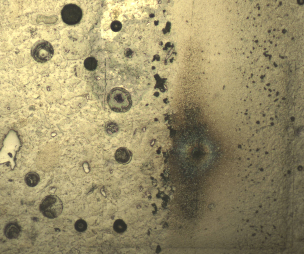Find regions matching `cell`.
Returning <instances> with one entry per match:
<instances>
[{"mask_svg":"<svg viewBox=\"0 0 304 254\" xmlns=\"http://www.w3.org/2000/svg\"><path fill=\"white\" fill-rule=\"evenodd\" d=\"M107 101L110 109L117 112H127L132 105L130 94L122 88H115L112 89L107 95Z\"/></svg>","mask_w":304,"mask_h":254,"instance_id":"obj_1","label":"cell"},{"mask_svg":"<svg viewBox=\"0 0 304 254\" xmlns=\"http://www.w3.org/2000/svg\"><path fill=\"white\" fill-rule=\"evenodd\" d=\"M63 207L60 199L57 196L50 195L45 197L41 201L39 210L45 217L53 219L61 214Z\"/></svg>","mask_w":304,"mask_h":254,"instance_id":"obj_2","label":"cell"},{"mask_svg":"<svg viewBox=\"0 0 304 254\" xmlns=\"http://www.w3.org/2000/svg\"><path fill=\"white\" fill-rule=\"evenodd\" d=\"M54 53L52 45L48 42L39 40L36 42L31 50V54L34 59L39 63H44L50 60Z\"/></svg>","mask_w":304,"mask_h":254,"instance_id":"obj_3","label":"cell"},{"mask_svg":"<svg viewBox=\"0 0 304 254\" xmlns=\"http://www.w3.org/2000/svg\"><path fill=\"white\" fill-rule=\"evenodd\" d=\"M82 14L81 8L73 4L65 5L61 11L63 21L69 25H74L78 23L82 19Z\"/></svg>","mask_w":304,"mask_h":254,"instance_id":"obj_4","label":"cell"},{"mask_svg":"<svg viewBox=\"0 0 304 254\" xmlns=\"http://www.w3.org/2000/svg\"><path fill=\"white\" fill-rule=\"evenodd\" d=\"M20 231V227L18 224L11 223L5 226L4 233L8 239H15L18 236Z\"/></svg>","mask_w":304,"mask_h":254,"instance_id":"obj_5","label":"cell"},{"mask_svg":"<svg viewBox=\"0 0 304 254\" xmlns=\"http://www.w3.org/2000/svg\"><path fill=\"white\" fill-rule=\"evenodd\" d=\"M130 154L125 148L120 147L118 149L115 154V160L119 163H124L128 162L130 158Z\"/></svg>","mask_w":304,"mask_h":254,"instance_id":"obj_6","label":"cell"},{"mask_svg":"<svg viewBox=\"0 0 304 254\" xmlns=\"http://www.w3.org/2000/svg\"><path fill=\"white\" fill-rule=\"evenodd\" d=\"M39 180V175L34 172H30L27 173L25 178V181L26 184L31 187L36 186Z\"/></svg>","mask_w":304,"mask_h":254,"instance_id":"obj_7","label":"cell"},{"mask_svg":"<svg viewBox=\"0 0 304 254\" xmlns=\"http://www.w3.org/2000/svg\"><path fill=\"white\" fill-rule=\"evenodd\" d=\"M84 65L87 69L89 71H94L96 68L97 61L94 58L89 57L85 59Z\"/></svg>","mask_w":304,"mask_h":254,"instance_id":"obj_8","label":"cell"},{"mask_svg":"<svg viewBox=\"0 0 304 254\" xmlns=\"http://www.w3.org/2000/svg\"><path fill=\"white\" fill-rule=\"evenodd\" d=\"M113 228L116 232L120 233L125 231L126 228V226L122 220L117 219L114 223Z\"/></svg>","mask_w":304,"mask_h":254,"instance_id":"obj_9","label":"cell"},{"mask_svg":"<svg viewBox=\"0 0 304 254\" xmlns=\"http://www.w3.org/2000/svg\"><path fill=\"white\" fill-rule=\"evenodd\" d=\"M75 228L78 232H83L87 229V224L84 220L81 219H79L75 222Z\"/></svg>","mask_w":304,"mask_h":254,"instance_id":"obj_10","label":"cell"},{"mask_svg":"<svg viewBox=\"0 0 304 254\" xmlns=\"http://www.w3.org/2000/svg\"><path fill=\"white\" fill-rule=\"evenodd\" d=\"M118 130V127L117 125L113 122L108 123L106 127L107 132L110 134H112L117 132Z\"/></svg>","mask_w":304,"mask_h":254,"instance_id":"obj_11","label":"cell"},{"mask_svg":"<svg viewBox=\"0 0 304 254\" xmlns=\"http://www.w3.org/2000/svg\"><path fill=\"white\" fill-rule=\"evenodd\" d=\"M122 27V25L121 23L117 20L112 22L110 25L111 30L115 32L119 31L121 29Z\"/></svg>","mask_w":304,"mask_h":254,"instance_id":"obj_12","label":"cell"}]
</instances>
